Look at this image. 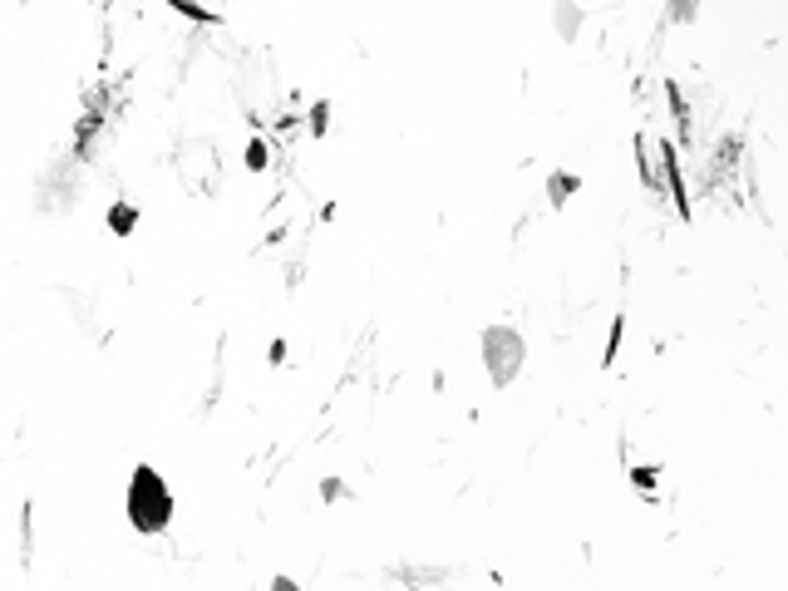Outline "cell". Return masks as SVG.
Returning a JSON list of instances; mask_svg holds the SVG:
<instances>
[{"mask_svg":"<svg viewBox=\"0 0 788 591\" xmlns=\"http://www.w3.org/2000/svg\"><path fill=\"white\" fill-rule=\"evenodd\" d=\"M173 517V493L153 468H139L128 483V522L139 532H163Z\"/></svg>","mask_w":788,"mask_h":591,"instance_id":"1","label":"cell"},{"mask_svg":"<svg viewBox=\"0 0 788 591\" xmlns=\"http://www.w3.org/2000/svg\"><path fill=\"white\" fill-rule=\"evenodd\" d=\"M483 360H488V375H493V380L508 385L512 375H518V365H522V340H518V330L493 326L488 336H483Z\"/></svg>","mask_w":788,"mask_h":591,"instance_id":"2","label":"cell"},{"mask_svg":"<svg viewBox=\"0 0 788 591\" xmlns=\"http://www.w3.org/2000/svg\"><path fill=\"white\" fill-rule=\"evenodd\" d=\"M114 227H118V232H128V227H133V207H114Z\"/></svg>","mask_w":788,"mask_h":591,"instance_id":"3","label":"cell"}]
</instances>
